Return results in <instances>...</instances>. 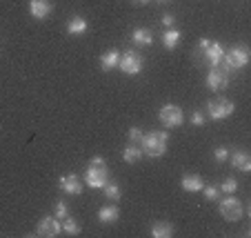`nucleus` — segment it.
Masks as SVG:
<instances>
[{"mask_svg": "<svg viewBox=\"0 0 251 238\" xmlns=\"http://www.w3.org/2000/svg\"><path fill=\"white\" fill-rule=\"evenodd\" d=\"M85 183L94 189H102L107 183H109V169H107V162L100 156H94L85 172Z\"/></svg>", "mask_w": 251, "mask_h": 238, "instance_id": "1", "label": "nucleus"}, {"mask_svg": "<svg viewBox=\"0 0 251 238\" xmlns=\"http://www.w3.org/2000/svg\"><path fill=\"white\" fill-rule=\"evenodd\" d=\"M167 140H169V133L167 132H149L140 143L142 154H147L149 158L165 156L167 154Z\"/></svg>", "mask_w": 251, "mask_h": 238, "instance_id": "2", "label": "nucleus"}, {"mask_svg": "<svg viewBox=\"0 0 251 238\" xmlns=\"http://www.w3.org/2000/svg\"><path fill=\"white\" fill-rule=\"evenodd\" d=\"M247 62H249V49H247L245 45H238L231 52H225L223 62H220L218 67H223L225 72H231V69H242V67H247Z\"/></svg>", "mask_w": 251, "mask_h": 238, "instance_id": "3", "label": "nucleus"}, {"mask_svg": "<svg viewBox=\"0 0 251 238\" xmlns=\"http://www.w3.org/2000/svg\"><path fill=\"white\" fill-rule=\"evenodd\" d=\"M236 111V105L231 100L227 98H216V100H209L207 103V116L211 120H225Z\"/></svg>", "mask_w": 251, "mask_h": 238, "instance_id": "4", "label": "nucleus"}, {"mask_svg": "<svg viewBox=\"0 0 251 238\" xmlns=\"http://www.w3.org/2000/svg\"><path fill=\"white\" fill-rule=\"evenodd\" d=\"M200 53L204 56V60L209 62L211 67H218L223 62V56H225V49L220 43L216 40H209V38H202L200 40Z\"/></svg>", "mask_w": 251, "mask_h": 238, "instance_id": "5", "label": "nucleus"}, {"mask_svg": "<svg viewBox=\"0 0 251 238\" xmlns=\"http://www.w3.org/2000/svg\"><path fill=\"white\" fill-rule=\"evenodd\" d=\"M220 214H223L225 220L233 223V220L242 218V203L238 198H233V194H229V198L220 200Z\"/></svg>", "mask_w": 251, "mask_h": 238, "instance_id": "6", "label": "nucleus"}, {"mask_svg": "<svg viewBox=\"0 0 251 238\" xmlns=\"http://www.w3.org/2000/svg\"><path fill=\"white\" fill-rule=\"evenodd\" d=\"M118 67H120V72H125L127 76H136V74H140V69H142V56L138 52L123 53L118 60Z\"/></svg>", "mask_w": 251, "mask_h": 238, "instance_id": "7", "label": "nucleus"}, {"mask_svg": "<svg viewBox=\"0 0 251 238\" xmlns=\"http://www.w3.org/2000/svg\"><path fill=\"white\" fill-rule=\"evenodd\" d=\"M160 123L165 127H180L182 125V109L176 105H165L160 109Z\"/></svg>", "mask_w": 251, "mask_h": 238, "instance_id": "8", "label": "nucleus"}, {"mask_svg": "<svg viewBox=\"0 0 251 238\" xmlns=\"http://www.w3.org/2000/svg\"><path fill=\"white\" fill-rule=\"evenodd\" d=\"M229 82V72H225L223 67H213L207 74V87L213 91H223Z\"/></svg>", "mask_w": 251, "mask_h": 238, "instance_id": "9", "label": "nucleus"}, {"mask_svg": "<svg viewBox=\"0 0 251 238\" xmlns=\"http://www.w3.org/2000/svg\"><path fill=\"white\" fill-rule=\"evenodd\" d=\"M60 229H62V225L58 223L56 216H45V218L38 223V227H36V234L43 238H53L60 234Z\"/></svg>", "mask_w": 251, "mask_h": 238, "instance_id": "10", "label": "nucleus"}, {"mask_svg": "<svg viewBox=\"0 0 251 238\" xmlns=\"http://www.w3.org/2000/svg\"><path fill=\"white\" fill-rule=\"evenodd\" d=\"M60 189L69 196H80L82 194V183L76 174H65V176H60Z\"/></svg>", "mask_w": 251, "mask_h": 238, "instance_id": "11", "label": "nucleus"}, {"mask_svg": "<svg viewBox=\"0 0 251 238\" xmlns=\"http://www.w3.org/2000/svg\"><path fill=\"white\" fill-rule=\"evenodd\" d=\"M229 160H231V165L236 167L238 172H242V174H249L251 172V156L247 152H242V149L233 152L231 156H229Z\"/></svg>", "mask_w": 251, "mask_h": 238, "instance_id": "12", "label": "nucleus"}, {"mask_svg": "<svg viewBox=\"0 0 251 238\" xmlns=\"http://www.w3.org/2000/svg\"><path fill=\"white\" fill-rule=\"evenodd\" d=\"M29 11H31L33 18L45 20L51 14V2L49 0H29Z\"/></svg>", "mask_w": 251, "mask_h": 238, "instance_id": "13", "label": "nucleus"}, {"mask_svg": "<svg viewBox=\"0 0 251 238\" xmlns=\"http://www.w3.org/2000/svg\"><path fill=\"white\" fill-rule=\"evenodd\" d=\"M180 185L185 191H200L204 187V181L198 176V174H187V176H182Z\"/></svg>", "mask_w": 251, "mask_h": 238, "instance_id": "14", "label": "nucleus"}, {"mask_svg": "<svg viewBox=\"0 0 251 238\" xmlns=\"http://www.w3.org/2000/svg\"><path fill=\"white\" fill-rule=\"evenodd\" d=\"M118 60H120V53L116 49H109V52H104L100 56V67H102L104 72H111L114 67H118Z\"/></svg>", "mask_w": 251, "mask_h": 238, "instance_id": "15", "label": "nucleus"}, {"mask_svg": "<svg viewBox=\"0 0 251 238\" xmlns=\"http://www.w3.org/2000/svg\"><path fill=\"white\" fill-rule=\"evenodd\" d=\"M131 40H133V45H140V47H145V45H151L153 43V36H151V31H149V29L138 27V29H133Z\"/></svg>", "mask_w": 251, "mask_h": 238, "instance_id": "16", "label": "nucleus"}, {"mask_svg": "<svg viewBox=\"0 0 251 238\" xmlns=\"http://www.w3.org/2000/svg\"><path fill=\"white\" fill-rule=\"evenodd\" d=\"M120 218V210L114 205H107L102 207V210L98 212V220L100 223H116V220Z\"/></svg>", "mask_w": 251, "mask_h": 238, "instance_id": "17", "label": "nucleus"}, {"mask_svg": "<svg viewBox=\"0 0 251 238\" xmlns=\"http://www.w3.org/2000/svg\"><path fill=\"white\" fill-rule=\"evenodd\" d=\"M151 236L153 238H171V236H174V227H171L169 223L158 220V223L151 225Z\"/></svg>", "mask_w": 251, "mask_h": 238, "instance_id": "18", "label": "nucleus"}, {"mask_svg": "<svg viewBox=\"0 0 251 238\" xmlns=\"http://www.w3.org/2000/svg\"><path fill=\"white\" fill-rule=\"evenodd\" d=\"M67 31L71 33V36H80V33L87 31V20L80 18V16H74V18L69 20V25H67Z\"/></svg>", "mask_w": 251, "mask_h": 238, "instance_id": "19", "label": "nucleus"}, {"mask_svg": "<svg viewBox=\"0 0 251 238\" xmlns=\"http://www.w3.org/2000/svg\"><path fill=\"white\" fill-rule=\"evenodd\" d=\"M123 158L127 162H138L142 158V147L140 145H127V147H125V152H123Z\"/></svg>", "mask_w": 251, "mask_h": 238, "instance_id": "20", "label": "nucleus"}, {"mask_svg": "<svg viewBox=\"0 0 251 238\" xmlns=\"http://www.w3.org/2000/svg\"><path fill=\"white\" fill-rule=\"evenodd\" d=\"M162 43H165V47L167 49H174L176 45L180 43V31H178V29H167L165 33H162Z\"/></svg>", "mask_w": 251, "mask_h": 238, "instance_id": "21", "label": "nucleus"}, {"mask_svg": "<svg viewBox=\"0 0 251 238\" xmlns=\"http://www.w3.org/2000/svg\"><path fill=\"white\" fill-rule=\"evenodd\" d=\"M62 229H65L69 236H78V234H80V225H78L74 218H69V216L62 218Z\"/></svg>", "mask_w": 251, "mask_h": 238, "instance_id": "22", "label": "nucleus"}, {"mask_svg": "<svg viewBox=\"0 0 251 238\" xmlns=\"http://www.w3.org/2000/svg\"><path fill=\"white\" fill-rule=\"evenodd\" d=\"M102 189H104V196L109 200H120V187L116 185V183H107Z\"/></svg>", "mask_w": 251, "mask_h": 238, "instance_id": "23", "label": "nucleus"}, {"mask_svg": "<svg viewBox=\"0 0 251 238\" xmlns=\"http://www.w3.org/2000/svg\"><path fill=\"white\" fill-rule=\"evenodd\" d=\"M200 191L204 194V198H207V200H218L220 198V189L216 185H204Z\"/></svg>", "mask_w": 251, "mask_h": 238, "instance_id": "24", "label": "nucleus"}, {"mask_svg": "<svg viewBox=\"0 0 251 238\" xmlns=\"http://www.w3.org/2000/svg\"><path fill=\"white\" fill-rule=\"evenodd\" d=\"M56 218H67L69 216V207H67V203L65 200H56Z\"/></svg>", "mask_w": 251, "mask_h": 238, "instance_id": "25", "label": "nucleus"}, {"mask_svg": "<svg viewBox=\"0 0 251 238\" xmlns=\"http://www.w3.org/2000/svg\"><path fill=\"white\" fill-rule=\"evenodd\" d=\"M220 189H223L227 196H229V194H236V189H238V181H236V178H227V181L223 183V187H220Z\"/></svg>", "mask_w": 251, "mask_h": 238, "instance_id": "26", "label": "nucleus"}, {"mask_svg": "<svg viewBox=\"0 0 251 238\" xmlns=\"http://www.w3.org/2000/svg\"><path fill=\"white\" fill-rule=\"evenodd\" d=\"M142 138H145V133H142L138 127H131V129H129V140H131V143L140 145V143H142Z\"/></svg>", "mask_w": 251, "mask_h": 238, "instance_id": "27", "label": "nucleus"}, {"mask_svg": "<svg viewBox=\"0 0 251 238\" xmlns=\"http://www.w3.org/2000/svg\"><path fill=\"white\" fill-rule=\"evenodd\" d=\"M213 158H216V162L229 160V149H227V147H218L216 152H213Z\"/></svg>", "mask_w": 251, "mask_h": 238, "instance_id": "28", "label": "nucleus"}, {"mask_svg": "<svg viewBox=\"0 0 251 238\" xmlns=\"http://www.w3.org/2000/svg\"><path fill=\"white\" fill-rule=\"evenodd\" d=\"M191 125H196V127H202V125H204V114H200V111H194V114H191Z\"/></svg>", "mask_w": 251, "mask_h": 238, "instance_id": "29", "label": "nucleus"}, {"mask_svg": "<svg viewBox=\"0 0 251 238\" xmlns=\"http://www.w3.org/2000/svg\"><path fill=\"white\" fill-rule=\"evenodd\" d=\"M174 23H176V18H174V16H171V14H165V16H162V25H165V27H174Z\"/></svg>", "mask_w": 251, "mask_h": 238, "instance_id": "30", "label": "nucleus"}, {"mask_svg": "<svg viewBox=\"0 0 251 238\" xmlns=\"http://www.w3.org/2000/svg\"><path fill=\"white\" fill-rule=\"evenodd\" d=\"M136 5H145V2H149V0H133Z\"/></svg>", "mask_w": 251, "mask_h": 238, "instance_id": "31", "label": "nucleus"}, {"mask_svg": "<svg viewBox=\"0 0 251 238\" xmlns=\"http://www.w3.org/2000/svg\"><path fill=\"white\" fill-rule=\"evenodd\" d=\"M160 2H167V0H160Z\"/></svg>", "mask_w": 251, "mask_h": 238, "instance_id": "32", "label": "nucleus"}]
</instances>
